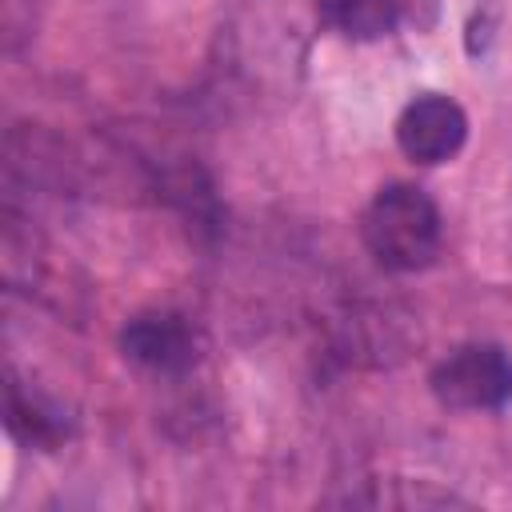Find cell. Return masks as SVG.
<instances>
[{"instance_id":"obj_4","label":"cell","mask_w":512,"mask_h":512,"mask_svg":"<svg viewBox=\"0 0 512 512\" xmlns=\"http://www.w3.org/2000/svg\"><path fill=\"white\" fill-rule=\"evenodd\" d=\"M120 348L148 372H184L196 360V336L176 312H140L124 324Z\"/></svg>"},{"instance_id":"obj_6","label":"cell","mask_w":512,"mask_h":512,"mask_svg":"<svg viewBox=\"0 0 512 512\" xmlns=\"http://www.w3.org/2000/svg\"><path fill=\"white\" fill-rule=\"evenodd\" d=\"M8 428L16 436H28L32 444H56L64 436V420L56 408H48L40 396H20V388H8Z\"/></svg>"},{"instance_id":"obj_1","label":"cell","mask_w":512,"mask_h":512,"mask_svg":"<svg viewBox=\"0 0 512 512\" xmlns=\"http://www.w3.org/2000/svg\"><path fill=\"white\" fill-rule=\"evenodd\" d=\"M364 244L392 272H416L432 264L440 248V212L416 184H384L364 212Z\"/></svg>"},{"instance_id":"obj_5","label":"cell","mask_w":512,"mask_h":512,"mask_svg":"<svg viewBox=\"0 0 512 512\" xmlns=\"http://www.w3.org/2000/svg\"><path fill=\"white\" fill-rule=\"evenodd\" d=\"M400 0H316V12L328 28L348 40H376L396 24Z\"/></svg>"},{"instance_id":"obj_2","label":"cell","mask_w":512,"mask_h":512,"mask_svg":"<svg viewBox=\"0 0 512 512\" xmlns=\"http://www.w3.org/2000/svg\"><path fill=\"white\" fill-rule=\"evenodd\" d=\"M432 392L460 412L500 408L512 400V360L500 344H464L432 368Z\"/></svg>"},{"instance_id":"obj_3","label":"cell","mask_w":512,"mask_h":512,"mask_svg":"<svg viewBox=\"0 0 512 512\" xmlns=\"http://www.w3.org/2000/svg\"><path fill=\"white\" fill-rule=\"evenodd\" d=\"M468 140V116L452 96L424 92L396 120V144L416 164H444Z\"/></svg>"}]
</instances>
